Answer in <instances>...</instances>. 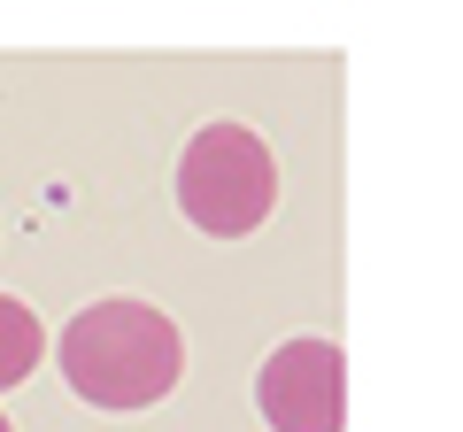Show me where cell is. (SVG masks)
<instances>
[{
    "mask_svg": "<svg viewBox=\"0 0 463 432\" xmlns=\"http://www.w3.org/2000/svg\"><path fill=\"white\" fill-rule=\"evenodd\" d=\"M255 409L270 432H340L347 417V355L332 340H286L255 371Z\"/></svg>",
    "mask_w": 463,
    "mask_h": 432,
    "instance_id": "obj_3",
    "label": "cell"
},
{
    "mask_svg": "<svg viewBox=\"0 0 463 432\" xmlns=\"http://www.w3.org/2000/svg\"><path fill=\"white\" fill-rule=\"evenodd\" d=\"M39 355H47V324H39V316L24 309L16 294H0V394L32 379Z\"/></svg>",
    "mask_w": 463,
    "mask_h": 432,
    "instance_id": "obj_4",
    "label": "cell"
},
{
    "mask_svg": "<svg viewBox=\"0 0 463 432\" xmlns=\"http://www.w3.org/2000/svg\"><path fill=\"white\" fill-rule=\"evenodd\" d=\"M0 432H16V425H8V417H0Z\"/></svg>",
    "mask_w": 463,
    "mask_h": 432,
    "instance_id": "obj_5",
    "label": "cell"
},
{
    "mask_svg": "<svg viewBox=\"0 0 463 432\" xmlns=\"http://www.w3.org/2000/svg\"><path fill=\"white\" fill-rule=\"evenodd\" d=\"M178 209L209 239H248L279 209V163L248 124H201L178 155Z\"/></svg>",
    "mask_w": 463,
    "mask_h": 432,
    "instance_id": "obj_2",
    "label": "cell"
},
{
    "mask_svg": "<svg viewBox=\"0 0 463 432\" xmlns=\"http://www.w3.org/2000/svg\"><path fill=\"white\" fill-rule=\"evenodd\" d=\"M54 355H62L70 394L93 401V409H155L185 379L178 324L155 301H124V294L78 309L62 324V340H54Z\"/></svg>",
    "mask_w": 463,
    "mask_h": 432,
    "instance_id": "obj_1",
    "label": "cell"
}]
</instances>
